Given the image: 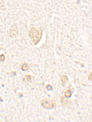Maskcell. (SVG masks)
Instances as JSON below:
<instances>
[{
    "label": "cell",
    "mask_w": 92,
    "mask_h": 122,
    "mask_svg": "<svg viewBox=\"0 0 92 122\" xmlns=\"http://www.w3.org/2000/svg\"><path fill=\"white\" fill-rule=\"evenodd\" d=\"M18 31L17 27L15 25H13L12 26L11 29H10V30L8 31V34L10 36L13 37L17 34Z\"/></svg>",
    "instance_id": "3"
},
{
    "label": "cell",
    "mask_w": 92,
    "mask_h": 122,
    "mask_svg": "<svg viewBox=\"0 0 92 122\" xmlns=\"http://www.w3.org/2000/svg\"><path fill=\"white\" fill-rule=\"evenodd\" d=\"M41 104L45 109H50L54 107L55 102L54 100L43 99L41 101Z\"/></svg>",
    "instance_id": "2"
},
{
    "label": "cell",
    "mask_w": 92,
    "mask_h": 122,
    "mask_svg": "<svg viewBox=\"0 0 92 122\" xmlns=\"http://www.w3.org/2000/svg\"><path fill=\"white\" fill-rule=\"evenodd\" d=\"M46 89H47L48 91H51L53 90V88L51 85H50V84H48L46 86Z\"/></svg>",
    "instance_id": "8"
},
{
    "label": "cell",
    "mask_w": 92,
    "mask_h": 122,
    "mask_svg": "<svg viewBox=\"0 0 92 122\" xmlns=\"http://www.w3.org/2000/svg\"><path fill=\"white\" fill-rule=\"evenodd\" d=\"M5 59V56L4 55H0V61H4Z\"/></svg>",
    "instance_id": "9"
},
{
    "label": "cell",
    "mask_w": 92,
    "mask_h": 122,
    "mask_svg": "<svg viewBox=\"0 0 92 122\" xmlns=\"http://www.w3.org/2000/svg\"><path fill=\"white\" fill-rule=\"evenodd\" d=\"M29 69V66L27 63H24L22 67H21V69L23 71H26Z\"/></svg>",
    "instance_id": "4"
},
{
    "label": "cell",
    "mask_w": 92,
    "mask_h": 122,
    "mask_svg": "<svg viewBox=\"0 0 92 122\" xmlns=\"http://www.w3.org/2000/svg\"><path fill=\"white\" fill-rule=\"evenodd\" d=\"M43 32L41 29L32 28L30 30L29 37L35 45L38 44L43 36Z\"/></svg>",
    "instance_id": "1"
},
{
    "label": "cell",
    "mask_w": 92,
    "mask_h": 122,
    "mask_svg": "<svg viewBox=\"0 0 92 122\" xmlns=\"http://www.w3.org/2000/svg\"><path fill=\"white\" fill-rule=\"evenodd\" d=\"M72 93V92L70 90H67L65 92V96L66 98H70Z\"/></svg>",
    "instance_id": "5"
},
{
    "label": "cell",
    "mask_w": 92,
    "mask_h": 122,
    "mask_svg": "<svg viewBox=\"0 0 92 122\" xmlns=\"http://www.w3.org/2000/svg\"><path fill=\"white\" fill-rule=\"evenodd\" d=\"M61 80L63 83H65L68 81V77L65 75H62L61 76Z\"/></svg>",
    "instance_id": "6"
},
{
    "label": "cell",
    "mask_w": 92,
    "mask_h": 122,
    "mask_svg": "<svg viewBox=\"0 0 92 122\" xmlns=\"http://www.w3.org/2000/svg\"><path fill=\"white\" fill-rule=\"evenodd\" d=\"M31 77H32V76L30 75H27L24 77V81L26 80V81H30L31 80Z\"/></svg>",
    "instance_id": "7"
}]
</instances>
